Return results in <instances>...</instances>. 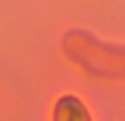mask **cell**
<instances>
[{"label": "cell", "mask_w": 125, "mask_h": 121, "mask_svg": "<svg viewBox=\"0 0 125 121\" xmlns=\"http://www.w3.org/2000/svg\"><path fill=\"white\" fill-rule=\"evenodd\" d=\"M53 121H92L86 106L73 97V95H66L57 101L55 106V115H53Z\"/></svg>", "instance_id": "6da1fadb"}]
</instances>
